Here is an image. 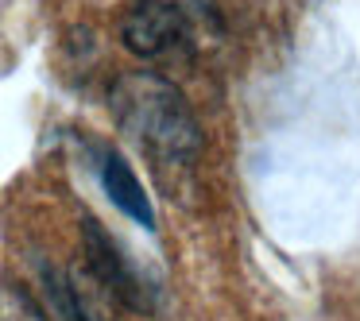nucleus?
Instances as JSON below:
<instances>
[{
	"label": "nucleus",
	"instance_id": "obj_4",
	"mask_svg": "<svg viewBox=\"0 0 360 321\" xmlns=\"http://www.w3.org/2000/svg\"><path fill=\"white\" fill-rule=\"evenodd\" d=\"M101 186H105V194H109V202L117 205L124 217H132L136 225H143V228H155V209H151L148 190H143L140 178L132 174L128 159L112 148L101 151Z\"/></svg>",
	"mask_w": 360,
	"mask_h": 321
},
{
	"label": "nucleus",
	"instance_id": "obj_3",
	"mask_svg": "<svg viewBox=\"0 0 360 321\" xmlns=\"http://www.w3.org/2000/svg\"><path fill=\"white\" fill-rule=\"evenodd\" d=\"M82 248H86V263L94 271L97 287L112 298L117 306L136 313H148L151 310V290L148 282L140 279V271L132 267V259L124 256L112 232L101 225L97 217H82Z\"/></svg>",
	"mask_w": 360,
	"mask_h": 321
},
{
	"label": "nucleus",
	"instance_id": "obj_2",
	"mask_svg": "<svg viewBox=\"0 0 360 321\" xmlns=\"http://www.w3.org/2000/svg\"><path fill=\"white\" fill-rule=\"evenodd\" d=\"M202 27H221L213 0H136L120 24V39L136 58L167 63L194 55Z\"/></svg>",
	"mask_w": 360,
	"mask_h": 321
},
{
	"label": "nucleus",
	"instance_id": "obj_1",
	"mask_svg": "<svg viewBox=\"0 0 360 321\" xmlns=\"http://www.w3.org/2000/svg\"><path fill=\"white\" fill-rule=\"evenodd\" d=\"M112 117L120 132L140 143L155 163L186 166L202 155L205 132L198 124L190 101L159 74H124L109 93Z\"/></svg>",
	"mask_w": 360,
	"mask_h": 321
},
{
	"label": "nucleus",
	"instance_id": "obj_5",
	"mask_svg": "<svg viewBox=\"0 0 360 321\" xmlns=\"http://www.w3.org/2000/svg\"><path fill=\"white\" fill-rule=\"evenodd\" d=\"M0 321H43V313L20 287L0 282Z\"/></svg>",
	"mask_w": 360,
	"mask_h": 321
}]
</instances>
